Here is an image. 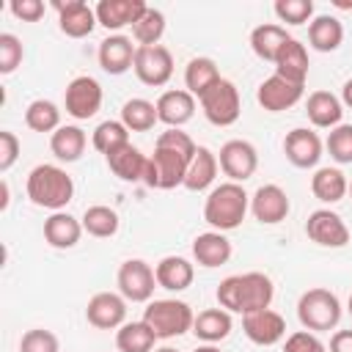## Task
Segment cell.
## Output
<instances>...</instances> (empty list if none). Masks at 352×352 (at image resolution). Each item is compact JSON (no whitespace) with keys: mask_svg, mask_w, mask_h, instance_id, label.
I'll return each mask as SVG.
<instances>
[{"mask_svg":"<svg viewBox=\"0 0 352 352\" xmlns=\"http://www.w3.org/2000/svg\"><path fill=\"white\" fill-rule=\"evenodd\" d=\"M154 352H179V349H173V346H157Z\"/></svg>","mask_w":352,"mask_h":352,"instance_id":"cell-53","label":"cell"},{"mask_svg":"<svg viewBox=\"0 0 352 352\" xmlns=\"http://www.w3.org/2000/svg\"><path fill=\"white\" fill-rule=\"evenodd\" d=\"M231 253H234V248L223 231H204L192 239V258H195V264H201L206 270L223 267L231 258Z\"/></svg>","mask_w":352,"mask_h":352,"instance_id":"cell-23","label":"cell"},{"mask_svg":"<svg viewBox=\"0 0 352 352\" xmlns=\"http://www.w3.org/2000/svg\"><path fill=\"white\" fill-rule=\"evenodd\" d=\"M272 11L286 25H305L314 19V3L311 0H275Z\"/></svg>","mask_w":352,"mask_h":352,"instance_id":"cell-42","label":"cell"},{"mask_svg":"<svg viewBox=\"0 0 352 352\" xmlns=\"http://www.w3.org/2000/svg\"><path fill=\"white\" fill-rule=\"evenodd\" d=\"M217 168H220L217 154L212 148H206V146H198V151H195V157H192V162L187 168V176H184V190H190V192L209 190L214 184V179H217Z\"/></svg>","mask_w":352,"mask_h":352,"instance_id":"cell-31","label":"cell"},{"mask_svg":"<svg viewBox=\"0 0 352 352\" xmlns=\"http://www.w3.org/2000/svg\"><path fill=\"white\" fill-rule=\"evenodd\" d=\"M85 319L96 330H118L126 322V300L118 292H96L85 305Z\"/></svg>","mask_w":352,"mask_h":352,"instance_id":"cell-14","label":"cell"},{"mask_svg":"<svg viewBox=\"0 0 352 352\" xmlns=\"http://www.w3.org/2000/svg\"><path fill=\"white\" fill-rule=\"evenodd\" d=\"M165 36V14L160 8H146L143 16L132 25V38L138 41V47H154L160 44V38Z\"/></svg>","mask_w":352,"mask_h":352,"instance_id":"cell-40","label":"cell"},{"mask_svg":"<svg viewBox=\"0 0 352 352\" xmlns=\"http://www.w3.org/2000/svg\"><path fill=\"white\" fill-rule=\"evenodd\" d=\"M308 69H311V60H308V50L302 41L297 38H289L280 50V55L275 58V74L292 80V82H300L305 85L308 80Z\"/></svg>","mask_w":352,"mask_h":352,"instance_id":"cell-26","label":"cell"},{"mask_svg":"<svg viewBox=\"0 0 352 352\" xmlns=\"http://www.w3.org/2000/svg\"><path fill=\"white\" fill-rule=\"evenodd\" d=\"M344 41V25L333 14H316L308 22V44L316 52H336Z\"/></svg>","mask_w":352,"mask_h":352,"instance_id":"cell-29","label":"cell"},{"mask_svg":"<svg viewBox=\"0 0 352 352\" xmlns=\"http://www.w3.org/2000/svg\"><path fill=\"white\" fill-rule=\"evenodd\" d=\"M102 99H104V94H102L99 80L91 77V74H80V77H74V80L66 85L63 107H66V113H69L74 121H88V118H94V116L99 113Z\"/></svg>","mask_w":352,"mask_h":352,"instance_id":"cell-9","label":"cell"},{"mask_svg":"<svg viewBox=\"0 0 352 352\" xmlns=\"http://www.w3.org/2000/svg\"><path fill=\"white\" fill-rule=\"evenodd\" d=\"M324 148L330 154V160H336L338 165H352V124H338L330 129Z\"/></svg>","mask_w":352,"mask_h":352,"instance_id":"cell-41","label":"cell"},{"mask_svg":"<svg viewBox=\"0 0 352 352\" xmlns=\"http://www.w3.org/2000/svg\"><path fill=\"white\" fill-rule=\"evenodd\" d=\"M349 314H352V294H349Z\"/></svg>","mask_w":352,"mask_h":352,"instance_id":"cell-54","label":"cell"},{"mask_svg":"<svg viewBox=\"0 0 352 352\" xmlns=\"http://www.w3.org/2000/svg\"><path fill=\"white\" fill-rule=\"evenodd\" d=\"M302 91H305V85L292 82V80H286V77H280V74H270V77L258 85L256 102H258L267 113H283V110L294 107V104L302 99Z\"/></svg>","mask_w":352,"mask_h":352,"instance_id":"cell-16","label":"cell"},{"mask_svg":"<svg viewBox=\"0 0 352 352\" xmlns=\"http://www.w3.org/2000/svg\"><path fill=\"white\" fill-rule=\"evenodd\" d=\"M121 121H124V126L129 132H148L160 121L157 118V104L143 99V96H132L121 107Z\"/></svg>","mask_w":352,"mask_h":352,"instance_id":"cell-37","label":"cell"},{"mask_svg":"<svg viewBox=\"0 0 352 352\" xmlns=\"http://www.w3.org/2000/svg\"><path fill=\"white\" fill-rule=\"evenodd\" d=\"M135 52H138V47L132 44L129 36L110 33L107 38H102V44L96 50V58H99V66L107 74L118 77V74H124V72H129L135 66Z\"/></svg>","mask_w":352,"mask_h":352,"instance_id":"cell-19","label":"cell"},{"mask_svg":"<svg viewBox=\"0 0 352 352\" xmlns=\"http://www.w3.org/2000/svg\"><path fill=\"white\" fill-rule=\"evenodd\" d=\"M143 322L154 330L157 338L168 341V338H179L184 333H192V322L195 314L184 300L176 297H165V300H151L143 311Z\"/></svg>","mask_w":352,"mask_h":352,"instance_id":"cell-5","label":"cell"},{"mask_svg":"<svg viewBox=\"0 0 352 352\" xmlns=\"http://www.w3.org/2000/svg\"><path fill=\"white\" fill-rule=\"evenodd\" d=\"M8 11H11L16 19H22V22H38V19L44 16L47 6H44L41 0H11V3H8Z\"/></svg>","mask_w":352,"mask_h":352,"instance_id":"cell-47","label":"cell"},{"mask_svg":"<svg viewBox=\"0 0 352 352\" xmlns=\"http://www.w3.org/2000/svg\"><path fill=\"white\" fill-rule=\"evenodd\" d=\"M82 236V220L72 217L69 212H52L44 220V242L55 250H69Z\"/></svg>","mask_w":352,"mask_h":352,"instance_id":"cell-24","label":"cell"},{"mask_svg":"<svg viewBox=\"0 0 352 352\" xmlns=\"http://www.w3.org/2000/svg\"><path fill=\"white\" fill-rule=\"evenodd\" d=\"M116 286H118V294L126 302H151L154 289H157L154 267L148 261H143V258H126L118 267Z\"/></svg>","mask_w":352,"mask_h":352,"instance_id":"cell-8","label":"cell"},{"mask_svg":"<svg viewBox=\"0 0 352 352\" xmlns=\"http://www.w3.org/2000/svg\"><path fill=\"white\" fill-rule=\"evenodd\" d=\"M330 352H352V330H336L330 338Z\"/></svg>","mask_w":352,"mask_h":352,"instance_id":"cell-48","label":"cell"},{"mask_svg":"<svg viewBox=\"0 0 352 352\" xmlns=\"http://www.w3.org/2000/svg\"><path fill=\"white\" fill-rule=\"evenodd\" d=\"M311 192L322 204H338L349 192V182L341 168L324 165V168H316V173L311 176Z\"/></svg>","mask_w":352,"mask_h":352,"instance_id":"cell-33","label":"cell"},{"mask_svg":"<svg viewBox=\"0 0 352 352\" xmlns=\"http://www.w3.org/2000/svg\"><path fill=\"white\" fill-rule=\"evenodd\" d=\"M231 327H234V319L226 308H206L195 314L192 336L204 344H220L223 338H228Z\"/></svg>","mask_w":352,"mask_h":352,"instance_id":"cell-28","label":"cell"},{"mask_svg":"<svg viewBox=\"0 0 352 352\" xmlns=\"http://www.w3.org/2000/svg\"><path fill=\"white\" fill-rule=\"evenodd\" d=\"M25 58V47L14 33H0V74L16 72Z\"/></svg>","mask_w":352,"mask_h":352,"instance_id":"cell-44","label":"cell"},{"mask_svg":"<svg viewBox=\"0 0 352 352\" xmlns=\"http://www.w3.org/2000/svg\"><path fill=\"white\" fill-rule=\"evenodd\" d=\"M292 204L283 187L278 184H261L253 195H250V212L261 226H278L280 220H286Z\"/></svg>","mask_w":352,"mask_h":352,"instance_id":"cell-18","label":"cell"},{"mask_svg":"<svg viewBox=\"0 0 352 352\" xmlns=\"http://www.w3.org/2000/svg\"><path fill=\"white\" fill-rule=\"evenodd\" d=\"M85 146H88V138L77 124H63L50 135V151L55 154L58 162H77Z\"/></svg>","mask_w":352,"mask_h":352,"instance_id":"cell-32","label":"cell"},{"mask_svg":"<svg viewBox=\"0 0 352 352\" xmlns=\"http://www.w3.org/2000/svg\"><path fill=\"white\" fill-rule=\"evenodd\" d=\"M157 336L154 330L138 319V322H124L118 330H116V346L118 352H154L157 346Z\"/></svg>","mask_w":352,"mask_h":352,"instance_id":"cell-35","label":"cell"},{"mask_svg":"<svg viewBox=\"0 0 352 352\" xmlns=\"http://www.w3.org/2000/svg\"><path fill=\"white\" fill-rule=\"evenodd\" d=\"M305 113H308V121L319 129H333L341 124V116H344V104H341V96L330 94V91H314L305 102Z\"/></svg>","mask_w":352,"mask_h":352,"instance_id":"cell-27","label":"cell"},{"mask_svg":"<svg viewBox=\"0 0 352 352\" xmlns=\"http://www.w3.org/2000/svg\"><path fill=\"white\" fill-rule=\"evenodd\" d=\"M275 297L272 278L267 272H242V275H228L217 283V302L228 314H253L261 308H270Z\"/></svg>","mask_w":352,"mask_h":352,"instance_id":"cell-2","label":"cell"},{"mask_svg":"<svg viewBox=\"0 0 352 352\" xmlns=\"http://www.w3.org/2000/svg\"><path fill=\"white\" fill-rule=\"evenodd\" d=\"M289 38H292V36L286 33L283 25H278V22H264V25H256V28L250 30V50L256 52V58L275 63V58L280 55V50H283V44H286Z\"/></svg>","mask_w":352,"mask_h":352,"instance_id":"cell-30","label":"cell"},{"mask_svg":"<svg viewBox=\"0 0 352 352\" xmlns=\"http://www.w3.org/2000/svg\"><path fill=\"white\" fill-rule=\"evenodd\" d=\"M220 77V69L212 58L206 55H198V58H190L187 66H184V91H190L195 99H201Z\"/></svg>","mask_w":352,"mask_h":352,"instance_id":"cell-34","label":"cell"},{"mask_svg":"<svg viewBox=\"0 0 352 352\" xmlns=\"http://www.w3.org/2000/svg\"><path fill=\"white\" fill-rule=\"evenodd\" d=\"M91 143H94V148L99 151V154H113L116 148H121V146H126L129 143V129L124 126V121L118 118H107V121H102L96 129H94V135H91Z\"/></svg>","mask_w":352,"mask_h":352,"instance_id":"cell-39","label":"cell"},{"mask_svg":"<svg viewBox=\"0 0 352 352\" xmlns=\"http://www.w3.org/2000/svg\"><path fill=\"white\" fill-rule=\"evenodd\" d=\"M217 162H220V170L228 176V182L242 184L245 179H250L256 173V168H258V151H256V146L250 140L234 138V140H226L220 146Z\"/></svg>","mask_w":352,"mask_h":352,"instance_id":"cell-10","label":"cell"},{"mask_svg":"<svg viewBox=\"0 0 352 352\" xmlns=\"http://www.w3.org/2000/svg\"><path fill=\"white\" fill-rule=\"evenodd\" d=\"M201 113L206 116L209 124L214 126H231L236 124L239 113H242V99H239V88L231 82V80H217L201 99Z\"/></svg>","mask_w":352,"mask_h":352,"instance_id":"cell-7","label":"cell"},{"mask_svg":"<svg viewBox=\"0 0 352 352\" xmlns=\"http://www.w3.org/2000/svg\"><path fill=\"white\" fill-rule=\"evenodd\" d=\"M192 352H220V346H217V344H201V346H195Z\"/></svg>","mask_w":352,"mask_h":352,"instance_id":"cell-51","label":"cell"},{"mask_svg":"<svg viewBox=\"0 0 352 352\" xmlns=\"http://www.w3.org/2000/svg\"><path fill=\"white\" fill-rule=\"evenodd\" d=\"M341 104L344 107H352V77L341 85Z\"/></svg>","mask_w":352,"mask_h":352,"instance_id":"cell-49","label":"cell"},{"mask_svg":"<svg viewBox=\"0 0 352 352\" xmlns=\"http://www.w3.org/2000/svg\"><path fill=\"white\" fill-rule=\"evenodd\" d=\"M80 220H82V231L91 234V236H96V239H110V236H116V234H118V226H121L118 212L110 209V206H104V204L88 206Z\"/></svg>","mask_w":352,"mask_h":352,"instance_id":"cell-36","label":"cell"},{"mask_svg":"<svg viewBox=\"0 0 352 352\" xmlns=\"http://www.w3.org/2000/svg\"><path fill=\"white\" fill-rule=\"evenodd\" d=\"M305 234L319 248H344L349 242V226L333 209H314L305 220Z\"/></svg>","mask_w":352,"mask_h":352,"instance_id":"cell-12","label":"cell"},{"mask_svg":"<svg viewBox=\"0 0 352 352\" xmlns=\"http://www.w3.org/2000/svg\"><path fill=\"white\" fill-rule=\"evenodd\" d=\"M283 352H327L324 341L311 333V330H294L292 336H286Z\"/></svg>","mask_w":352,"mask_h":352,"instance_id":"cell-45","label":"cell"},{"mask_svg":"<svg viewBox=\"0 0 352 352\" xmlns=\"http://www.w3.org/2000/svg\"><path fill=\"white\" fill-rule=\"evenodd\" d=\"M132 72L143 85L160 88L173 77V55L168 47L154 44V47H138L135 52V66Z\"/></svg>","mask_w":352,"mask_h":352,"instance_id":"cell-11","label":"cell"},{"mask_svg":"<svg viewBox=\"0 0 352 352\" xmlns=\"http://www.w3.org/2000/svg\"><path fill=\"white\" fill-rule=\"evenodd\" d=\"M0 192H3V198H0V209H8V201H11V192H8V182H6V179L0 182Z\"/></svg>","mask_w":352,"mask_h":352,"instance_id":"cell-50","label":"cell"},{"mask_svg":"<svg viewBox=\"0 0 352 352\" xmlns=\"http://www.w3.org/2000/svg\"><path fill=\"white\" fill-rule=\"evenodd\" d=\"M322 151H324L322 138L308 126H294L283 138V154L294 168H302V170L316 168L322 160Z\"/></svg>","mask_w":352,"mask_h":352,"instance_id":"cell-13","label":"cell"},{"mask_svg":"<svg viewBox=\"0 0 352 352\" xmlns=\"http://www.w3.org/2000/svg\"><path fill=\"white\" fill-rule=\"evenodd\" d=\"M154 275H157V286H160V289L184 292V289L192 286L195 267H192V261L184 258V256H165V258L157 261Z\"/></svg>","mask_w":352,"mask_h":352,"instance_id":"cell-25","label":"cell"},{"mask_svg":"<svg viewBox=\"0 0 352 352\" xmlns=\"http://www.w3.org/2000/svg\"><path fill=\"white\" fill-rule=\"evenodd\" d=\"M250 212V195L236 182H220L209 190L204 201V220L212 231H234L242 226L245 214Z\"/></svg>","mask_w":352,"mask_h":352,"instance_id":"cell-4","label":"cell"},{"mask_svg":"<svg viewBox=\"0 0 352 352\" xmlns=\"http://www.w3.org/2000/svg\"><path fill=\"white\" fill-rule=\"evenodd\" d=\"M148 6L143 3V0H99L96 6H94V11H96V22L102 25V28H107V30H121V28H132L140 16H143V11H146Z\"/></svg>","mask_w":352,"mask_h":352,"instance_id":"cell-21","label":"cell"},{"mask_svg":"<svg viewBox=\"0 0 352 352\" xmlns=\"http://www.w3.org/2000/svg\"><path fill=\"white\" fill-rule=\"evenodd\" d=\"M52 8L58 11V28L69 38H85L94 33L96 11L85 0H52Z\"/></svg>","mask_w":352,"mask_h":352,"instance_id":"cell-15","label":"cell"},{"mask_svg":"<svg viewBox=\"0 0 352 352\" xmlns=\"http://www.w3.org/2000/svg\"><path fill=\"white\" fill-rule=\"evenodd\" d=\"M297 319L311 333H327L336 330L341 322V300L322 286H314L300 294L297 300Z\"/></svg>","mask_w":352,"mask_h":352,"instance_id":"cell-6","label":"cell"},{"mask_svg":"<svg viewBox=\"0 0 352 352\" xmlns=\"http://www.w3.org/2000/svg\"><path fill=\"white\" fill-rule=\"evenodd\" d=\"M336 8H346V11H349V8H352V3H344V0H336Z\"/></svg>","mask_w":352,"mask_h":352,"instance_id":"cell-52","label":"cell"},{"mask_svg":"<svg viewBox=\"0 0 352 352\" xmlns=\"http://www.w3.org/2000/svg\"><path fill=\"white\" fill-rule=\"evenodd\" d=\"M25 192L33 206H41L50 212H63L74 198V182L60 165L41 162L28 173Z\"/></svg>","mask_w":352,"mask_h":352,"instance_id":"cell-3","label":"cell"},{"mask_svg":"<svg viewBox=\"0 0 352 352\" xmlns=\"http://www.w3.org/2000/svg\"><path fill=\"white\" fill-rule=\"evenodd\" d=\"M16 160H19V138L3 129L0 132V173H8Z\"/></svg>","mask_w":352,"mask_h":352,"instance_id":"cell-46","label":"cell"},{"mask_svg":"<svg viewBox=\"0 0 352 352\" xmlns=\"http://www.w3.org/2000/svg\"><path fill=\"white\" fill-rule=\"evenodd\" d=\"M107 160V168L121 179V182H126V184H138V182H146V170H148V157L138 148V146H132V143H126V146H121V148H116L113 154H107L104 157Z\"/></svg>","mask_w":352,"mask_h":352,"instance_id":"cell-22","label":"cell"},{"mask_svg":"<svg viewBox=\"0 0 352 352\" xmlns=\"http://www.w3.org/2000/svg\"><path fill=\"white\" fill-rule=\"evenodd\" d=\"M349 195H352V182H349Z\"/></svg>","mask_w":352,"mask_h":352,"instance_id":"cell-55","label":"cell"},{"mask_svg":"<svg viewBox=\"0 0 352 352\" xmlns=\"http://www.w3.org/2000/svg\"><path fill=\"white\" fill-rule=\"evenodd\" d=\"M198 146L195 140L182 132V129H165L160 132L154 143V154L148 157V170H146V187L151 190H173L184 187L187 168L195 157Z\"/></svg>","mask_w":352,"mask_h":352,"instance_id":"cell-1","label":"cell"},{"mask_svg":"<svg viewBox=\"0 0 352 352\" xmlns=\"http://www.w3.org/2000/svg\"><path fill=\"white\" fill-rule=\"evenodd\" d=\"M25 124L28 129L33 132H55L60 129V107L52 102V99H33L28 107H25Z\"/></svg>","mask_w":352,"mask_h":352,"instance_id":"cell-38","label":"cell"},{"mask_svg":"<svg viewBox=\"0 0 352 352\" xmlns=\"http://www.w3.org/2000/svg\"><path fill=\"white\" fill-rule=\"evenodd\" d=\"M19 352H60V341L52 330L33 327L19 338Z\"/></svg>","mask_w":352,"mask_h":352,"instance_id":"cell-43","label":"cell"},{"mask_svg":"<svg viewBox=\"0 0 352 352\" xmlns=\"http://www.w3.org/2000/svg\"><path fill=\"white\" fill-rule=\"evenodd\" d=\"M242 330L253 344L275 346L278 341L286 338V319L272 308H261V311H253V314L242 316Z\"/></svg>","mask_w":352,"mask_h":352,"instance_id":"cell-17","label":"cell"},{"mask_svg":"<svg viewBox=\"0 0 352 352\" xmlns=\"http://www.w3.org/2000/svg\"><path fill=\"white\" fill-rule=\"evenodd\" d=\"M154 104H157V118L168 129H182L195 116V96L190 91H184V88L162 91Z\"/></svg>","mask_w":352,"mask_h":352,"instance_id":"cell-20","label":"cell"}]
</instances>
